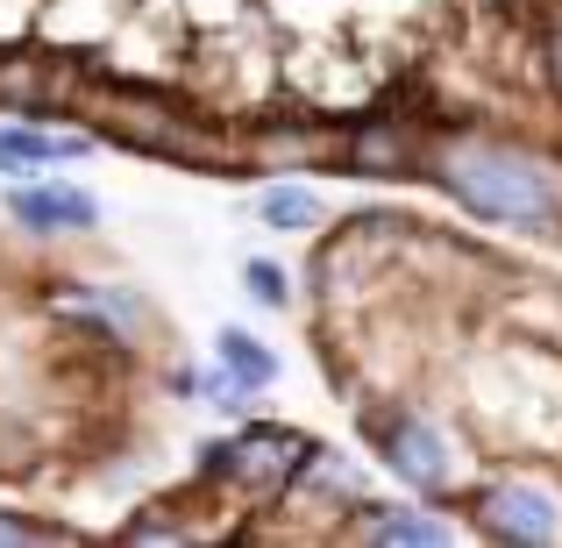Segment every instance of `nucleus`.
Masks as SVG:
<instances>
[{"instance_id":"f257e3e1","label":"nucleus","mask_w":562,"mask_h":548,"mask_svg":"<svg viewBox=\"0 0 562 548\" xmlns=\"http://www.w3.org/2000/svg\"><path fill=\"white\" fill-rule=\"evenodd\" d=\"M441 186L477 221H506V228H555L562 221V186L549 179V165L506 150V143H449Z\"/></svg>"},{"instance_id":"f03ea898","label":"nucleus","mask_w":562,"mask_h":548,"mask_svg":"<svg viewBox=\"0 0 562 548\" xmlns=\"http://www.w3.org/2000/svg\"><path fill=\"white\" fill-rule=\"evenodd\" d=\"M378 435H384V463H392L398 484H413V492H441V484L456 478L449 441H441L427 421H413V413H392Z\"/></svg>"},{"instance_id":"7ed1b4c3","label":"nucleus","mask_w":562,"mask_h":548,"mask_svg":"<svg viewBox=\"0 0 562 548\" xmlns=\"http://www.w3.org/2000/svg\"><path fill=\"white\" fill-rule=\"evenodd\" d=\"M477 513H484V535H498V541H555L562 535V506L541 484H498Z\"/></svg>"},{"instance_id":"20e7f679","label":"nucleus","mask_w":562,"mask_h":548,"mask_svg":"<svg viewBox=\"0 0 562 548\" xmlns=\"http://www.w3.org/2000/svg\"><path fill=\"white\" fill-rule=\"evenodd\" d=\"M8 214L22 221L29 235H86L100 228V200L79 186H22L8 192Z\"/></svg>"},{"instance_id":"39448f33","label":"nucleus","mask_w":562,"mask_h":548,"mask_svg":"<svg viewBox=\"0 0 562 548\" xmlns=\"http://www.w3.org/2000/svg\"><path fill=\"white\" fill-rule=\"evenodd\" d=\"M300 463H306V441L285 435V427H249V435L228 449V478L263 484V492H271V484H285Z\"/></svg>"},{"instance_id":"423d86ee","label":"nucleus","mask_w":562,"mask_h":548,"mask_svg":"<svg viewBox=\"0 0 562 548\" xmlns=\"http://www.w3.org/2000/svg\"><path fill=\"white\" fill-rule=\"evenodd\" d=\"M86 150V136H43V128H0V171H36L50 157Z\"/></svg>"},{"instance_id":"0eeeda50","label":"nucleus","mask_w":562,"mask_h":548,"mask_svg":"<svg viewBox=\"0 0 562 548\" xmlns=\"http://www.w3.org/2000/svg\"><path fill=\"white\" fill-rule=\"evenodd\" d=\"M221 364H228V378H235V384H249V392L278 378V357L257 343V335H243V328H221Z\"/></svg>"},{"instance_id":"6e6552de","label":"nucleus","mask_w":562,"mask_h":548,"mask_svg":"<svg viewBox=\"0 0 562 548\" xmlns=\"http://www.w3.org/2000/svg\"><path fill=\"white\" fill-rule=\"evenodd\" d=\"M257 214L271 221V228H321V200L306 186H271L257 200Z\"/></svg>"},{"instance_id":"1a4fd4ad","label":"nucleus","mask_w":562,"mask_h":548,"mask_svg":"<svg viewBox=\"0 0 562 548\" xmlns=\"http://www.w3.org/2000/svg\"><path fill=\"white\" fill-rule=\"evenodd\" d=\"M243 278H249V292H257V306H285V300H292L285 271H278L271 257H249V264H243Z\"/></svg>"},{"instance_id":"9d476101","label":"nucleus","mask_w":562,"mask_h":548,"mask_svg":"<svg viewBox=\"0 0 562 548\" xmlns=\"http://www.w3.org/2000/svg\"><path fill=\"white\" fill-rule=\"evenodd\" d=\"M363 535H378V541H449V527H435V521H406V513H398V521H371Z\"/></svg>"},{"instance_id":"9b49d317","label":"nucleus","mask_w":562,"mask_h":548,"mask_svg":"<svg viewBox=\"0 0 562 548\" xmlns=\"http://www.w3.org/2000/svg\"><path fill=\"white\" fill-rule=\"evenodd\" d=\"M0 541H36V527H22V521H0Z\"/></svg>"},{"instance_id":"f8f14e48","label":"nucleus","mask_w":562,"mask_h":548,"mask_svg":"<svg viewBox=\"0 0 562 548\" xmlns=\"http://www.w3.org/2000/svg\"><path fill=\"white\" fill-rule=\"evenodd\" d=\"M555 65H562V43H555Z\"/></svg>"}]
</instances>
